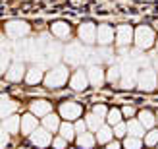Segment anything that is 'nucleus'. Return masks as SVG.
<instances>
[{
    "mask_svg": "<svg viewBox=\"0 0 158 149\" xmlns=\"http://www.w3.org/2000/svg\"><path fill=\"white\" fill-rule=\"evenodd\" d=\"M68 77H69L68 66L56 64V66H52L50 72L44 76V85H46V87H50V89H58V87H62V85L68 81Z\"/></svg>",
    "mask_w": 158,
    "mask_h": 149,
    "instance_id": "obj_1",
    "label": "nucleus"
},
{
    "mask_svg": "<svg viewBox=\"0 0 158 149\" xmlns=\"http://www.w3.org/2000/svg\"><path fill=\"white\" fill-rule=\"evenodd\" d=\"M133 43L139 50H148L152 45H156V35L151 27L147 25H141L135 29V39H133Z\"/></svg>",
    "mask_w": 158,
    "mask_h": 149,
    "instance_id": "obj_2",
    "label": "nucleus"
},
{
    "mask_svg": "<svg viewBox=\"0 0 158 149\" xmlns=\"http://www.w3.org/2000/svg\"><path fill=\"white\" fill-rule=\"evenodd\" d=\"M137 87L141 91H154L158 87V76L156 72L148 66V68H143L139 72V77H137Z\"/></svg>",
    "mask_w": 158,
    "mask_h": 149,
    "instance_id": "obj_3",
    "label": "nucleus"
},
{
    "mask_svg": "<svg viewBox=\"0 0 158 149\" xmlns=\"http://www.w3.org/2000/svg\"><path fill=\"white\" fill-rule=\"evenodd\" d=\"M83 58H85V49L81 46V43H72L64 50V60H66V64H69V66L83 64Z\"/></svg>",
    "mask_w": 158,
    "mask_h": 149,
    "instance_id": "obj_4",
    "label": "nucleus"
},
{
    "mask_svg": "<svg viewBox=\"0 0 158 149\" xmlns=\"http://www.w3.org/2000/svg\"><path fill=\"white\" fill-rule=\"evenodd\" d=\"M83 108L79 103H73V101H66V103L60 105V116L66 118V122H72V120H79Z\"/></svg>",
    "mask_w": 158,
    "mask_h": 149,
    "instance_id": "obj_5",
    "label": "nucleus"
},
{
    "mask_svg": "<svg viewBox=\"0 0 158 149\" xmlns=\"http://www.w3.org/2000/svg\"><path fill=\"white\" fill-rule=\"evenodd\" d=\"M29 31H31V27L25 21H21V20H12V21L6 23V33L12 39H23Z\"/></svg>",
    "mask_w": 158,
    "mask_h": 149,
    "instance_id": "obj_6",
    "label": "nucleus"
},
{
    "mask_svg": "<svg viewBox=\"0 0 158 149\" xmlns=\"http://www.w3.org/2000/svg\"><path fill=\"white\" fill-rule=\"evenodd\" d=\"M97 31H98V27H94V23H89V21L79 25V41L85 45L97 43Z\"/></svg>",
    "mask_w": 158,
    "mask_h": 149,
    "instance_id": "obj_7",
    "label": "nucleus"
},
{
    "mask_svg": "<svg viewBox=\"0 0 158 149\" xmlns=\"http://www.w3.org/2000/svg\"><path fill=\"white\" fill-rule=\"evenodd\" d=\"M29 139H31V143L35 147H46V145L52 143V136H50V132L46 128H37L33 134L29 136Z\"/></svg>",
    "mask_w": 158,
    "mask_h": 149,
    "instance_id": "obj_8",
    "label": "nucleus"
},
{
    "mask_svg": "<svg viewBox=\"0 0 158 149\" xmlns=\"http://www.w3.org/2000/svg\"><path fill=\"white\" fill-rule=\"evenodd\" d=\"M69 87L73 91H85L89 87V76H87L85 70H75L72 80H69Z\"/></svg>",
    "mask_w": 158,
    "mask_h": 149,
    "instance_id": "obj_9",
    "label": "nucleus"
},
{
    "mask_svg": "<svg viewBox=\"0 0 158 149\" xmlns=\"http://www.w3.org/2000/svg\"><path fill=\"white\" fill-rule=\"evenodd\" d=\"M133 39H135V31L129 25H118V29H116V43L118 45L127 46V45H131Z\"/></svg>",
    "mask_w": 158,
    "mask_h": 149,
    "instance_id": "obj_10",
    "label": "nucleus"
},
{
    "mask_svg": "<svg viewBox=\"0 0 158 149\" xmlns=\"http://www.w3.org/2000/svg\"><path fill=\"white\" fill-rule=\"evenodd\" d=\"M87 76H89V83L93 85V87H102V83H104V80H106L104 70H102L100 66H89Z\"/></svg>",
    "mask_w": 158,
    "mask_h": 149,
    "instance_id": "obj_11",
    "label": "nucleus"
},
{
    "mask_svg": "<svg viewBox=\"0 0 158 149\" xmlns=\"http://www.w3.org/2000/svg\"><path fill=\"white\" fill-rule=\"evenodd\" d=\"M114 29L110 27V25H100L98 31H97V43L100 46H108V45H112L114 43Z\"/></svg>",
    "mask_w": 158,
    "mask_h": 149,
    "instance_id": "obj_12",
    "label": "nucleus"
},
{
    "mask_svg": "<svg viewBox=\"0 0 158 149\" xmlns=\"http://www.w3.org/2000/svg\"><path fill=\"white\" fill-rule=\"evenodd\" d=\"M6 76H8L10 81H21L23 77L27 76V70H25V66H23V62H14Z\"/></svg>",
    "mask_w": 158,
    "mask_h": 149,
    "instance_id": "obj_13",
    "label": "nucleus"
},
{
    "mask_svg": "<svg viewBox=\"0 0 158 149\" xmlns=\"http://www.w3.org/2000/svg\"><path fill=\"white\" fill-rule=\"evenodd\" d=\"M39 128V120L35 118V114H23L21 116V134L31 136Z\"/></svg>",
    "mask_w": 158,
    "mask_h": 149,
    "instance_id": "obj_14",
    "label": "nucleus"
},
{
    "mask_svg": "<svg viewBox=\"0 0 158 149\" xmlns=\"http://www.w3.org/2000/svg\"><path fill=\"white\" fill-rule=\"evenodd\" d=\"M50 31H52V35L58 37V39H69L72 37V27H69L66 21H54Z\"/></svg>",
    "mask_w": 158,
    "mask_h": 149,
    "instance_id": "obj_15",
    "label": "nucleus"
},
{
    "mask_svg": "<svg viewBox=\"0 0 158 149\" xmlns=\"http://www.w3.org/2000/svg\"><path fill=\"white\" fill-rule=\"evenodd\" d=\"M50 111H52V105L44 99L31 103V114H35V116H46V114H50Z\"/></svg>",
    "mask_w": 158,
    "mask_h": 149,
    "instance_id": "obj_16",
    "label": "nucleus"
},
{
    "mask_svg": "<svg viewBox=\"0 0 158 149\" xmlns=\"http://www.w3.org/2000/svg\"><path fill=\"white\" fill-rule=\"evenodd\" d=\"M44 80V76H43V68H31L27 70V76H25V81L29 85H37V83H41Z\"/></svg>",
    "mask_w": 158,
    "mask_h": 149,
    "instance_id": "obj_17",
    "label": "nucleus"
},
{
    "mask_svg": "<svg viewBox=\"0 0 158 149\" xmlns=\"http://www.w3.org/2000/svg\"><path fill=\"white\" fill-rule=\"evenodd\" d=\"M112 138H114V130L110 128V126H102L97 132V142L102 143V145H108L110 142H112Z\"/></svg>",
    "mask_w": 158,
    "mask_h": 149,
    "instance_id": "obj_18",
    "label": "nucleus"
},
{
    "mask_svg": "<svg viewBox=\"0 0 158 149\" xmlns=\"http://www.w3.org/2000/svg\"><path fill=\"white\" fill-rule=\"evenodd\" d=\"M43 124L48 132H60V126H62V122L56 114H46L43 118Z\"/></svg>",
    "mask_w": 158,
    "mask_h": 149,
    "instance_id": "obj_19",
    "label": "nucleus"
},
{
    "mask_svg": "<svg viewBox=\"0 0 158 149\" xmlns=\"http://www.w3.org/2000/svg\"><path fill=\"white\" fill-rule=\"evenodd\" d=\"M127 134L133 136V138H141V136H145V128H143V124L139 122V118H131L127 122Z\"/></svg>",
    "mask_w": 158,
    "mask_h": 149,
    "instance_id": "obj_20",
    "label": "nucleus"
},
{
    "mask_svg": "<svg viewBox=\"0 0 158 149\" xmlns=\"http://www.w3.org/2000/svg\"><path fill=\"white\" fill-rule=\"evenodd\" d=\"M139 122L143 124V128H147V130H154L156 118H154V114H152L151 111H141V112H139Z\"/></svg>",
    "mask_w": 158,
    "mask_h": 149,
    "instance_id": "obj_21",
    "label": "nucleus"
},
{
    "mask_svg": "<svg viewBox=\"0 0 158 149\" xmlns=\"http://www.w3.org/2000/svg\"><path fill=\"white\" fill-rule=\"evenodd\" d=\"M94 142H97V138H94L93 134H89V132H85V134H79L77 136V145L81 149H93Z\"/></svg>",
    "mask_w": 158,
    "mask_h": 149,
    "instance_id": "obj_22",
    "label": "nucleus"
},
{
    "mask_svg": "<svg viewBox=\"0 0 158 149\" xmlns=\"http://www.w3.org/2000/svg\"><path fill=\"white\" fill-rule=\"evenodd\" d=\"M2 128H6L10 134H18V130H21V118L19 116H10V118H6Z\"/></svg>",
    "mask_w": 158,
    "mask_h": 149,
    "instance_id": "obj_23",
    "label": "nucleus"
},
{
    "mask_svg": "<svg viewBox=\"0 0 158 149\" xmlns=\"http://www.w3.org/2000/svg\"><path fill=\"white\" fill-rule=\"evenodd\" d=\"M15 108H18V105L14 103L12 99H8L6 95H2V118H10V116L15 112Z\"/></svg>",
    "mask_w": 158,
    "mask_h": 149,
    "instance_id": "obj_24",
    "label": "nucleus"
},
{
    "mask_svg": "<svg viewBox=\"0 0 158 149\" xmlns=\"http://www.w3.org/2000/svg\"><path fill=\"white\" fill-rule=\"evenodd\" d=\"M85 122H87V128L89 130H94V132H98L102 126H104V120L100 118V116H97L94 112H91V114H87V118H85Z\"/></svg>",
    "mask_w": 158,
    "mask_h": 149,
    "instance_id": "obj_25",
    "label": "nucleus"
},
{
    "mask_svg": "<svg viewBox=\"0 0 158 149\" xmlns=\"http://www.w3.org/2000/svg\"><path fill=\"white\" fill-rule=\"evenodd\" d=\"M106 80L110 83H116V81H122V66L120 64H112L106 72Z\"/></svg>",
    "mask_w": 158,
    "mask_h": 149,
    "instance_id": "obj_26",
    "label": "nucleus"
},
{
    "mask_svg": "<svg viewBox=\"0 0 158 149\" xmlns=\"http://www.w3.org/2000/svg\"><path fill=\"white\" fill-rule=\"evenodd\" d=\"M75 134H77V132H75V126H73V124L64 122V124L60 126V136L64 138V139H68V142H72V139L75 138Z\"/></svg>",
    "mask_w": 158,
    "mask_h": 149,
    "instance_id": "obj_27",
    "label": "nucleus"
},
{
    "mask_svg": "<svg viewBox=\"0 0 158 149\" xmlns=\"http://www.w3.org/2000/svg\"><path fill=\"white\" fill-rule=\"evenodd\" d=\"M122 111H118V108H110V112L106 116V122L110 124V126H116V124H120L122 122Z\"/></svg>",
    "mask_w": 158,
    "mask_h": 149,
    "instance_id": "obj_28",
    "label": "nucleus"
},
{
    "mask_svg": "<svg viewBox=\"0 0 158 149\" xmlns=\"http://www.w3.org/2000/svg\"><path fill=\"white\" fill-rule=\"evenodd\" d=\"M141 138H133V136H127L123 139V147L125 149H141Z\"/></svg>",
    "mask_w": 158,
    "mask_h": 149,
    "instance_id": "obj_29",
    "label": "nucleus"
},
{
    "mask_svg": "<svg viewBox=\"0 0 158 149\" xmlns=\"http://www.w3.org/2000/svg\"><path fill=\"white\" fill-rule=\"evenodd\" d=\"M145 143L148 147H152L158 143V130H148V134L145 136Z\"/></svg>",
    "mask_w": 158,
    "mask_h": 149,
    "instance_id": "obj_30",
    "label": "nucleus"
},
{
    "mask_svg": "<svg viewBox=\"0 0 158 149\" xmlns=\"http://www.w3.org/2000/svg\"><path fill=\"white\" fill-rule=\"evenodd\" d=\"M112 130H114V136L116 138H125V134H127V124L120 122V124H116Z\"/></svg>",
    "mask_w": 158,
    "mask_h": 149,
    "instance_id": "obj_31",
    "label": "nucleus"
},
{
    "mask_svg": "<svg viewBox=\"0 0 158 149\" xmlns=\"http://www.w3.org/2000/svg\"><path fill=\"white\" fill-rule=\"evenodd\" d=\"M93 112L97 114V116H100L102 120H106V116H108V112H110V111H108V108H106L104 105H97V107L93 108Z\"/></svg>",
    "mask_w": 158,
    "mask_h": 149,
    "instance_id": "obj_32",
    "label": "nucleus"
},
{
    "mask_svg": "<svg viewBox=\"0 0 158 149\" xmlns=\"http://www.w3.org/2000/svg\"><path fill=\"white\" fill-rule=\"evenodd\" d=\"M8 62H10V54L6 52V49H2V74H8L6 70H10L8 68Z\"/></svg>",
    "mask_w": 158,
    "mask_h": 149,
    "instance_id": "obj_33",
    "label": "nucleus"
},
{
    "mask_svg": "<svg viewBox=\"0 0 158 149\" xmlns=\"http://www.w3.org/2000/svg\"><path fill=\"white\" fill-rule=\"evenodd\" d=\"M66 143H68V139H64L62 136H60V138H54V139H52V145L56 147V149H64V147H66Z\"/></svg>",
    "mask_w": 158,
    "mask_h": 149,
    "instance_id": "obj_34",
    "label": "nucleus"
},
{
    "mask_svg": "<svg viewBox=\"0 0 158 149\" xmlns=\"http://www.w3.org/2000/svg\"><path fill=\"white\" fill-rule=\"evenodd\" d=\"M73 126H75V132H77V134H85V130H87V122H85V120H77Z\"/></svg>",
    "mask_w": 158,
    "mask_h": 149,
    "instance_id": "obj_35",
    "label": "nucleus"
},
{
    "mask_svg": "<svg viewBox=\"0 0 158 149\" xmlns=\"http://www.w3.org/2000/svg\"><path fill=\"white\" fill-rule=\"evenodd\" d=\"M122 112H123L125 116H129V118H131V116H133V114H135V108H133V107H125V108H123V111H122Z\"/></svg>",
    "mask_w": 158,
    "mask_h": 149,
    "instance_id": "obj_36",
    "label": "nucleus"
},
{
    "mask_svg": "<svg viewBox=\"0 0 158 149\" xmlns=\"http://www.w3.org/2000/svg\"><path fill=\"white\" fill-rule=\"evenodd\" d=\"M106 149H120V143H118V142H110L106 145Z\"/></svg>",
    "mask_w": 158,
    "mask_h": 149,
    "instance_id": "obj_37",
    "label": "nucleus"
},
{
    "mask_svg": "<svg viewBox=\"0 0 158 149\" xmlns=\"http://www.w3.org/2000/svg\"><path fill=\"white\" fill-rule=\"evenodd\" d=\"M156 50H158V39H156Z\"/></svg>",
    "mask_w": 158,
    "mask_h": 149,
    "instance_id": "obj_38",
    "label": "nucleus"
},
{
    "mask_svg": "<svg viewBox=\"0 0 158 149\" xmlns=\"http://www.w3.org/2000/svg\"><path fill=\"white\" fill-rule=\"evenodd\" d=\"M156 122H158V112H156Z\"/></svg>",
    "mask_w": 158,
    "mask_h": 149,
    "instance_id": "obj_39",
    "label": "nucleus"
},
{
    "mask_svg": "<svg viewBox=\"0 0 158 149\" xmlns=\"http://www.w3.org/2000/svg\"><path fill=\"white\" fill-rule=\"evenodd\" d=\"M156 145H158V143H156Z\"/></svg>",
    "mask_w": 158,
    "mask_h": 149,
    "instance_id": "obj_40",
    "label": "nucleus"
}]
</instances>
